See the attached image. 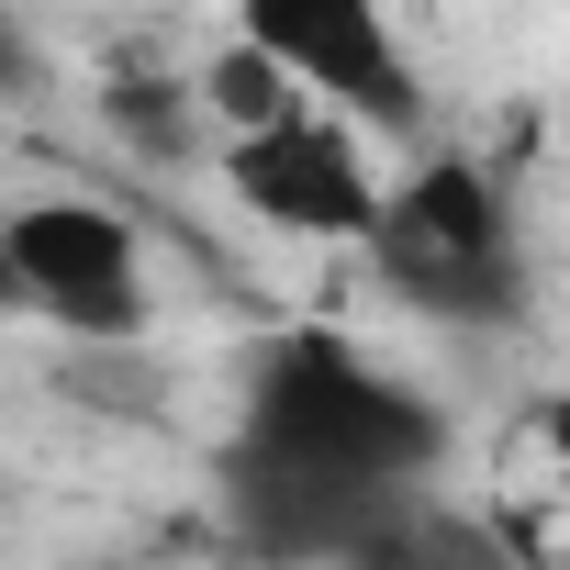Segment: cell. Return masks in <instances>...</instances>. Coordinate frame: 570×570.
<instances>
[{
    "label": "cell",
    "mask_w": 570,
    "mask_h": 570,
    "mask_svg": "<svg viewBox=\"0 0 570 570\" xmlns=\"http://www.w3.org/2000/svg\"><path fill=\"white\" fill-rule=\"evenodd\" d=\"M35 90H46V46H35V23L12 0H0V112H23Z\"/></svg>",
    "instance_id": "obj_6"
},
{
    "label": "cell",
    "mask_w": 570,
    "mask_h": 570,
    "mask_svg": "<svg viewBox=\"0 0 570 570\" xmlns=\"http://www.w3.org/2000/svg\"><path fill=\"white\" fill-rule=\"evenodd\" d=\"M0 246H12V292L35 325H57V347H146V235L135 213L90 202V190H35L0 213Z\"/></svg>",
    "instance_id": "obj_4"
},
{
    "label": "cell",
    "mask_w": 570,
    "mask_h": 570,
    "mask_svg": "<svg viewBox=\"0 0 570 570\" xmlns=\"http://www.w3.org/2000/svg\"><path fill=\"white\" fill-rule=\"evenodd\" d=\"M459 425L425 381L336 325H279L235 370L224 481L257 548H325V559H403L425 548V481L448 470Z\"/></svg>",
    "instance_id": "obj_1"
},
{
    "label": "cell",
    "mask_w": 570,
    "mask_h": 570,
    "mask_svg": "<svg viewBox=\"0 0 570 570\" xmlns=\"http://www.w3.org/2000/svg\"><path fill=\"white\" fill-rule=\"evenodd\" d=\"M0 314H23V292H12V246H0Z\"/></svg>",
    "instance_id": "obj_7"
},
{
    "label": "cell",
    "mask_w": 570,
    "mask_h": 570,
    "mask_svg": "<svg viewBox=\"0 0 570 570\" xmlns=\"http://www.w3.org/2000/svg\"><path fill=\"white\" fill-rule=\"evenodd\" d=\"M224 35H246L292 90L358 112L370 135L425 124V68L392 23V0H224Z\"/></svg>",
    "instance_id": "obj_5"
},
{
    "label": "cell",
    "mask_w": 570,
    "mask_h": 570,
    "mask_svg": "<svg viewBox=\"0 0 570 570\" xmlns=\"http://www.w3.org/2000/svg\"><path fill=\"white\" fill-rule=\"evenodd\" d=\"M358 257H370V279H381L403 314L470 325V336L514 325L525 292H537V268H525V213H514V190H503L470 146L414 157V168L392 179V202H381V224H370Z\"/></svg>",
    "instance_id": "obj_2"
},
{
    "label": "cell",
    "mask_w": 570,
    "mask_h": 570,
    "mask_svg": "<svg viewBox=\"0 0 570 570\" xmlns=\"http://www.w3.org/2000/svg\"><path fill=\"white\" fill-rule=\"evenodd\" d=\"M213 179H224V202L257 235H279V246H347V257L370 246V224L392 202V179L370 157V124L336 112V101H279L268 124H235L213 146Z\"/></svg>",
    "instance_id": "obj_3"
}]
</instances>
